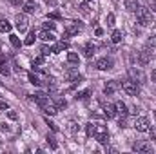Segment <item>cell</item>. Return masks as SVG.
I'll return each instance as SVG.
<instances>
[{"instance_id": "obj_40", "label": "cell", "mask_w": 156, "mask_h": 154, "mask_svg": "<svg viewBox=\"0 0 156 154\" xmlns=\"http://www.w3.org/2000/svg\"><path fill=\"white\" fill-rule=\"evenodd\" d=\"M9 2H11L13 5H24V2H22V0H9Z\"/></svg>"}, {"instance_id": "obj_33", "label": "cell", "mask_w": 156, "mask_h": 154, "mask_svg": "<svg viewBox=\"0 0 156 154\" xmlns=\"http://www.w3.org/2000/svg\"><path fill=\"white\" fill-rule=\"evenodd\" d=\"M44 64V54H40L38 58H35V62H33V65H42Z\"/></svg>"}, {"instance_id": "obj_9", "label": "cell", "mask_w": 156, "mask_h": 154, "mask_svg": "<svg viewBox=\"0 0 156 154\" xmlns=\"http://www.w3.org/2000/svg\"><path fill=\"white\" fill-rule=\"evenodd\" d=\"M15 26H16V29L18 31H24L26 27H27V16L26 15H16V18H15Z\"/></svg>"}, {"instance_id": "obj_15", "label": "cell", "mask_w": 156, "mask_h": 154, "mask_svg": "<svg viewBox=\"0 0 156 154\" xmlns=\"http://www.w3.org/2000/svg\"><path fill=\"white\" fill-rule=\"evenodd\" d=\"M104 114L107 116V118H115V116L118 114V113H116V107H115V105H111V103L104 105Z\"/></svg>"}, {"instance_id": "obj_16", "label": "cell", "mask_w": 156, "mask_h": 154, "mask_svg": "<svg viewBox=\"0 0 156 154\" xmlns=\"http://www.w3.org/2000/svg\"><path fill=\"white\" fill-rule=\"evenodd\" d=\"M53 49V53H60V51H64V49H69V42L67 40H60L55 47H51Z\"/></svg>"}, {"instance_id": "obj_8", "label": "cell", "mask_w": 156, "mask_h": 154, "mask_svg": "<svg viewBox=\"0 0 156 154\" xmlns=\"http://www.w3.org/2000/svg\"><path fill=\"white\" fill-rule=\"evenodd\" d=\"M22 9H24V13H26V15H33V13H37L38 4H37V2H33V0H29V2H24Z\"/></svg>"}, {"instance_id": "obj_27", "label": "cell", "mask_w": 156, "mask_h": 154, "mask_svg": "<svg viewBox=\"0 0 156 154\" xmlns=\"http://www.w3.org/2000/svg\"><path fill=\"white\" fill-rule=\"evenodd\" d=\"M89 94H91V89H85V91H82V93H78V100H87L89 98Z\"/></svg>"}, {"instance_id": "obj_35", "label": "cell", "mask_w": 156, "mask_h": 154, "mask_svg": "<svg viewBox=\"0 0 156 154\" xmlns=\"http://www.w3.org/2000/svg\"><path fill=\"white\" fill-rule=\"evenodd\" d=\"M66 105H67V102H66V100H62V98H60V100L56 102V107H58V109H64Z\"/></svg>"}, {"instance_id": "obj_31", "label": "cell", "mask_w": 156, "mask_h": 154, "mask_svg": "<svg viewBox=\"0 0 156 154\" xmlns=\"http://www.w3.org/2000/svg\"><path fill=\"white\" fill-rule=\"evenodd\" d=\"M47 143L51 145V149H56V147H58V143H56L55 138H51V136H47Z\"/></svg>"}, {"instance_id": "obj_4", "label": "cell", "mask_w": 156, "mask_h": 154, "mask_svg": "<svg viewBox=\"0 0 156 154\" xmlns=\"http://www.w3.org/2000/svg\"><path fill=\"white\" fill-rule=\"evenodd\" d=\"M94 65H96V69H100V71H109V69H113L115 62H113V58H109V56H104V58H98Z\"/></svg>"}, {"instance_id": "obj_25", "label": "cell", "mask_w": 156, "mask_h": 154, "mask_svg": "<svg viewBox=\"0 0 156 154\" xmlns=\"http://www.w3.org/2000/svg\"><path fill=\"white\" fill-rule=\"evenodd\" d=\"M9 42H11V45H13V47H16V49H18V47H20V44H22L20 38H18L16 35H11V37H9Z\"/></svg>"}, {"instance_id": "obj_14", "label": "cell", "mask_w": 156, "mask_h": 154, "mask_svg": "<svg viewBox=\"0 0 156 154\" xmlns=\"http://www.w3.org/2000/svg\"><path fill=\"white\" fill-rule=\"evenodd\" d=\"M138 7H140L138 0H125V9H127L129 13H136Z\"/></svg>"}, {"instance_id": "obj_20", "label": "cell", "mask_w": 156, "mask_h": 154, "mask_svg": "<svg viewBox=\"0 0 156 154\" xmlns=\"http://www.w3.org/2000/svg\"><path fill=\"white\" fill-rule=\"evenodd\" d=\"M67 62H69V64H73V65H78L80 56H78L76 53H67Z\"/></svg>"}, {"instance_id": "obj_34", "label": "cell", "mask_w": 156, "mask_h": 154, "mask_svg": "<svg viewBox=\"0 0 156 154\" xmlns=\"http://www.w3.org/2000/svg\"><path fill=\"white\" fill-rule=\"evenodd\" d=\"M55 26H56V24H53L51 20H47V22L44 24V29H55Z\"/></svg>"}, {"instance_id": "obj_44", "label": "cell", "mask_w": 156, "mask_h": 154, "mask_svg": "<svg viewBox=\"0 0 156 154\" xmlns=\"http://www.w3.org/2000/svg\"><path fill=\"white\" fill-rule=\"evenodd\" d=\"M47 4H56V0H45Z\"/></svg>"}, {"instance_id": "obj_32", "label": "cell", "mask_w": 156, "mask_h": 154, "mask_svg": "<svg viewBox=\"0 0 156 154\" xmlns=\"http://www.w3.org/2000/svg\"><path fill=\"white\" fill-rule=\"evenodd\" d=\"M80 11H82L83 15H87V13H89V9H87V2H82V4H80Z\"/></svg>"}, {"instance_id": "obj_13", "label": "cell", "mask_w": 156, "mask_h": 154, "mask_svg": "<svg viewBox=\"0 0 156 154\" xmlns=\"http://www.w3.org/2000/svg\"><path fill=\"white\" fill-rule=\"evenodd\" d=\"M115 107H116V113L122 116V118H125V116L129 114V111H127V105H125L123 102H116V103H115Z\"/></svg>"}, {"instance_id": "obj_42", "label": "cell", "mask_w": 156, "mask_h": 154, "mask_svg": "<svg viewBox=\"0 0 156 154\" xmlns=\"http://www.w3.org/2000/svg\"><path fill=\"white\" fill-rule=\"evenodd\" d=\"M71 131H73V132H76V131H78V127H76V123H75V121H71Z\"/></svg>"}, {"instance_id": "obj_37", "label": "cell", "mask_w": 156, "mask_h": 154, "mask_svg": "<svg viewBox=\"0 0 156 154\" xmlns=\"http://www.w3.org/2000/svg\"><path fill=\"white\" fill-rule=\"evenodd\" d=\"M49 18H53V20H58V18H60V13H56V11H55V13H49Z\"/></svg>"}, {"instance_id": "obj_2", "label": "cell", "mask_w": 156, "mask_h": 154, "mask_svg": "<svg viewBox=\"0 0 156 154\" xmlns=\"http://www.w3.org/2000/svg\"><path fill=\"white\" fill-rule=\"evenodd\" d=\"M93 136L96 138L98 143H109V132L104 125H94V134Z\"/></svg>"}, {"instance_id": "obj_1", "label": "cell", "mask_w": 156, "mask_h": 154, "mask_svg": "<svg viewBox=\"0 0 156 154\" xmlns=\"http://www.w3.org/2000/svg\"><path fill=\"white\" fill-rule=\"evenodd\" d=\"M136 18H138V24H140V26H145V27L154 22L153 13H151L147 7H138V9H136Z\"/></svg>"}, {"instance_id": "obj_23", "label": "cell", "mask_w": 156, "mask_h": 154, "mask_svg": "<svg viewBox=\"0 0 156 154\" xmlns=\"http://www.w3.org/2000/svg\"><path fill=\"white\" fill-rule=\"evenodd\" d=\"M131 75H133L134 78H138V80H140L138 83H144V82H145V76H144V73H142V71H136V69H131Z\"/></svg>"}, {"instance_id": "obj_28", "label": "cell", "mask_w": 156, "mask_h": 154, "mask_svg": "<svg viewBox=\"0 0 156 154\" xmlns=\"http://www.w3.org/2000/svg\"><path fill=\"white\" fill-rule=\"evenodd\" d=\"M0 73H2V75H5V76L9 75V65H7L5 62H0Z\"/></svg>"}, {"instance_id": "obj_30", "label": "cell", "mask_w": 156, "mask_h": 154, "mask_svg": "<svg viewBox=\"0 0 156 154\" xmlns=\"http://www.w3.org/2000/svg\"><path fill=\"white\" fill-rule=\"evenodd\" d=\"M107 26H109V27H113V26H115V15H113V13H109V15H107Z\"/></svg>"}, {"instance_id": "obj_5", "label": "cell", "mask_w": 156, "mask_h": 154, "mask_svg": "<svg viewBox=\"0 0 156 154\" xmlns=\"http://www.w3.org/2000/svg\"><path fill=\"white\" fill-rule=\"evenodd\" d=\"M133 125H134V129L140 131V132H147V131H149V120L144 118V116H138Z\"/></svg>"}, {"instance_id": "obj_36", "label": "cell", "mask_w": 156, "mask_h": 154, "mask_svg": "<svg viewBox=\"0 0 156 154\" xmlns=\"http://www.w3.org/2000/svg\"><path fill=\"white\" fill-rule=\"evenodd\" d=\"M93 134H94V125L89 123V125H87V136H93Z\"/></svg>"}, {"instance_id": "obj_10", "label": "cell", "mask_w": 156, "mask_h": 154, "mask_svg": "<svg viewBox=\"0 0 156 154\" xmlns=\"http://www.w3.org/2000/svg\"><path fill=\"white\" fill-rule=\"evenodd\" d=\"M138 60H140L142 65H147V64L151 62V51H149V49H142V51L138 53Z\"/></svg>"}, {"instance_id": "obj_26", "label": "cell", "mask_w": 156, "mask_h": 154, "mask_svg": "<svg viewBox=\"0 0 156 154\" xmlns=\"http://www.w3.org/2000/svg\"><path fill=\"white\" fill-rule=\"evenodd\" d=\"M29 82H31L33 85H42V80H40L37 75H33V73H29Z\"/></svg>"}, {"instance_id": "obj_21", "label": "cell", "mask_w": 156, "mask_h": 154, "mask_svg": "<svg viewBox=\"0 0 156 154\" xmlns=\"http://www.w3.org/2000/svg\"><path fill=\"white\" fill-rule=\"evenodd\" d=\"M11 31V24L7 22V20H0V33H9Z\"/></svg>"}, {"instance_id": "obj_41", "label": "cell", "mask_w": 156, "mask_h": 154, "mask_svg": "<svg viewBox=\"0 0 156 154\" xmlns=\"http://www.w3.org/2000/svg\"><path fill=\"white\" fill-rule=\"evenodd\" d=\"M7 116H9L11 120H16V113H13V111H7Z\"/></svg>"}, {"instance_id": "obj_39", "label": "cell", "mask_w": 156, "mask_h": 154, "mask_svg": "<svg viewBox=\"0 0 156 154\" xmlns=\"http://www.w3.org/2000/svg\"><path fill=\"white\" fill-rule=\"evenodd\" d=\"M94 35H96V37H102V35H104V29H102V27H96Z\"/></svg>"}, {"instance_id": "obj_11", "label": "cell", "mask_w": 156, "mask_h": 154, "mask_svg": "<svg viewBox=\"0 0 156 154\" xmlns=\"http://www.w3.org/2000/svg\"><path fill=\"white\" fill-rule=\"evenodd\" d=\"M118 87H120V83H118V82H115V80L107 82V83L104 85V94H107V96H109V94H113Z\"/></svg>"}, {"instance_id": "obj_22", "label": "cell", "mask_w": 156, "mask_h": 154, "mask_svg": "<svg viewBox=\"0 0 156 154\" xmlns=\"http://www.w3.org/2000/svg\"><path fill=\"white\" fill-rule=\"evenodd\" d=\"M35 38H37V35H35V29H33V31H29V35H27V38L24 40V44L26 45H33L35 44Z\"/></svg>"}, {"instance_id": "obj_7", "label": "cell", "mask_w": 156, "mask_h": 154, "mask_svg": "<svg viewBox=\"0 0 156 154\" xmlns=\"http://www.w3.org/2000/svg\"><path fill=\"white\" fill-rule=\"evenodd\" d=\"M133 151H134V152H151L153 147H151V143H147V142H136V143L133 145Z\"/></svg>"}, {"instance_id": "obj_43", "label": "cell", "mask_w": 156, "mask_h": 154, "mask_svg": "<svg viewBox=\"0 0 156 154\" xmlns=\"http://www.w3.org/2000/svg\"><path fill=\"white\" fill-rule=\"evenodd\" d=\"M151 80L156 82V69H154V71H151Z\"/></svg>"}, {"instance_id": "obj_12", "label": "cell", "mask_w": 156, "mask_h": 154, "mask_svg": "<svg viewBox=\"0 0 156 154\" xmlns=\"http://www.w3.org/2000/svg\"><path fill=\"white\" fill-rule=\"evenodd\" d=\"M78 29H80V24H76V22H71V24H67V26H66V33H64V37L76 35Z\"/></svg>"}, {"instance_id": "obj_3", "label": "cell", "mask_w": 156, "mask_h": 154, "mask_svg": "<svg viewBox=\"0 0 156 154\" xmlns=\"http://www.w3.org/2000/svg\"><path fill=\"white\" fill-rule=\"evenodd\" d=\"M122 89H123L129 96H138V93H140V85H138L134 80H125V82L122 83Z\"/></svg>"}, {"instance_id": "obj_17", "label": "cell", "mask_w": 156, "mask_h": 154, "mask_svg": "<svg viewBox=\"0 0 156 154\" xmlns=\"http://www.w3.org/2000/svg\"><path fill=\"white\" fill-rule=\"evenodd\" d=\"M94 49H96V47L93 45V42H87V44L83 45V54H85L87 58H91V56L94 54Z\"/></svg>"}, {"instance_id": "obj_6", "label": "cell", "mask_w": 156, "mask_h": 154, "mask_svg": "<svg viewBox=\"0 0 156 154\" xmlns=\"http://www.w3.org/2000/svg\"><path fill=\"white\" fill-rule=\"evenodd\" d=\"M29 100L37 102V103L40 105V109H44V107H45L47 103H51V102H49V96H47V94H44V93H37V94H31V96H29Z\"/></svg>"}, {"instance_id": "obj_24", "label": "cell", "mask_w": 156, "mask_h": 154, "mask_svg": "<svg viewBox=\"0 0 156 154\" xmlns=\"http://www.w3.org/2000/svg\"><path fill=\"white\" fill-rule=\"evenodd\" d=\"M122 38H123V37H122V31L115 29V31H113V35H111V40H113L115 44H118V42H122Z\"/></svg>"}, {"instance_id": "obj_18", "label": "cell", "mask_w": 156, "mask_h": 154, "mask_svg": "<svg viewBox=\"0 0 156 154\" xmlns=\"http://www.w3.org/2000/svg\"><path fill=\"white\" fill-rule=\"evenodd\" d=\"M42 111H44L45 114H49V116H55L56 113H58V107H56V105H53V103H47Z\"/></svg>"}, {"instance_id": "obj_38", "label": "cell", "mask_w": 156, "mask_h": 154, "mask_svg": "<svg viewBox=\"0 0 156 154\" xmlns=\"http://www.w3.org/2000/svg\"><path fill=\"white\" fill-rule=\"evenodd\" d=\"M7 109H9V105L5 102H0V111H7Z\"/></svg>"}, {"instance_id": "obj_45", "label": "cell", "mask_w": 156, "mask_h": 154, "mask_svg": "<svg viewBox=\"0 0 156 154\" xmlns=\"http://www.w3.org/2000/svg\"><path fill=\"white\" fill-rule=\"evenodd\" d=\"M85 2H91V0H85Z\"/></svg>"}, {"instance_id": "obj_19", "label": "cell", "mask_w": 156, "mask_h": 154, "mask_svg": "<svg viewBox=\"0 0 156 154\" xmlns=\"http://www.w3.org/2000/svg\"><path fill=\"white\" fill-rule=\"evenodd\" d=\"M40 38L44 40V42H53V40H55V35H53L51 31H47V29H44V31L40 33Z\"/></svg>"}, {"instance_id": "obj_29", "label": "cell", "mask_w": 156, "mask_h": 154, "mask_svg": "<svg viewBox=\"0 0 156 154\" xmlns=\"http://www.w3.org/2000/svg\"><path fill=\"white\" fill-rule=\"evenodd\" d=\"M147 47H156V35L147 38Z\"/></svg>"}]
</instances>
